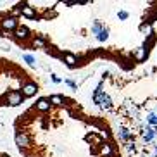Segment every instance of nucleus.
<instances>
[{
	"mask_svg": "<svg viewBox=\"0 0 157 157\" xmlns=\"http://www.w3.org/2000/svg\"><path fill=\"white\" fill-rule=\"evenodd\" d=\"M14 142L23 157H121L105 117L64 93L29 104L14 121Z\"/></svg>",
	"mask_w": 157,
	"mask_h": 157,
	"instance_id": "nucleus-2",
	"label": "nucleus"
},
{
	"mask_svg": "<svg viewBox=\"0 0 157 157\" xmlns=\"http://www.w3.org/2000/svg\"><path fill=\"white\" fill-rule=\"evenodd\" d=\"M0 157H12L10 154H7V152H0Z\"/></svg>",
	"mask_w": 157,
	"mask_h": 157,
	"instance_id": "nucleus-4",
	"label": "nucleus"
},
{
	"mask_svg": "<svg viewBox=\"0 0 157 157\" xmlns=\"http://www.w3.org/2000/svg\"><path fill=\"white\" fill-rule=\"evenodd\" d=\"M16 2L0 10V38L42 52L67 69L111 60L124 71L142 64L155 43L157 4Z\"/></svg>",
	"mask_w": 157,
	"mask_h": 157,
	"instance_id": "nucleus-1",
	"label": "nucleus"
},
{
	"mask_svg": "<svg viewBox=\"0 0 157 157\" xmlns=\"http://www.w3.org/2000/svg\"><path fill=\"white\" fill-rule=\"evenodd\" d=\"M42 81L36 74L17 60L0 56V111L14 109L36 97Z\"/></svg>",
	"mask_w": 157,
	"mask_h": 157,
	"instance_id": "nucleus-3",
	"label": "nucleus"
}]
</instances>
